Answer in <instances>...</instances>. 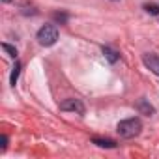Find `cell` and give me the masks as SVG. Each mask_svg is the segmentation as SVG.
Masks as SVG:
<instances>
[{"instance_id":"1","label":"cell","mask_w":159,"mask_h":159,"mask_svg":"<svg viewBox=\"0 0 159 159\" xmlns=\"http://www.w3.org/2000/svg\"><path fill=\"white\" fill-rule=\"evenodd\" d=\"M118 135L124 137V139H133L137 137L140 131H142V122L139 118H127V120H122L116 127Z\"/></svg>"},{"instance_id":"13","label":"cell","mask_w":159,"mask_h":159,"mask_svg":"<svg viewBox=\"0 0 159 159\" xmlns=\"http://www.w3.org/2000/svg\"><path fill=\"white\" fill-rule=\"evenodd\" d=\"M4 2H11V0H4Z\"/></svg>"},{"instance_id":"4","label":"cell","mask_w":159,"mask_h":159,"mask_svg":"<svg viewBox=\"0 0 159 159\" xmlns=\"http://www.w3.org/2000/svg\"><path fill=\"white\" fill-rule=\"evenodd\" d=\"M144 64L155 73V75H159V56H155V54H144Z\"/></svg>"},{"instance_id":"7","label":"cell","mask_w":159,"mask_h":159,"mask_svg":"<svg viewBox=\"0 0 159 159\" xmlns=\"http://www.w3.org/2000/svg\"><path fill=\"white\" fill-rule=\"evenodd\" d=\"M19 73H21V62H15V66H13V71H11V79H10V83L15 86V83H17V79H19Z\"/></svg>"},{"instance_id":"3","label":"cell","mask_w":159,"mask_h":159,"mask_svg":"<svg viewBox=\"0 0 159 159\" xmlns=\"http://www.w3.org/2000/svg\"><path fill=\"white\" fill-rule=\"evenodd\" d=\"M60 109L62 111H71V112H77V114H84V105L81 99H66L60 103Z\"/></svg>"},{"instance_id":"8","label":"cell","mask_w":159,"mask_h":159,"mask_svg":"<svg viewBox=\"0 0 159 159\" xmlns=\"http://www.w3.org/2000/svg\"><path fill=\"white\" fill-rule=\"evenodd\" d=\"M139 109H140L142 112H146L148 116H150V114L153 112V107H152V105H146V101H144V99H142V101L139 103Z\"/></svg>"},{"instance_id":"10","label":"cell","mask_w":159,"mask_h":159,"mask_svg":"<svg viewBox=\"0 0 159 159\" xmlns=\"http://www.w3.org/2000/svg\"><path fill=\"white\" fill-rule=\"evenodd\" d=\"M2 49H4L6 52H10V56H13V58L17 56V49H15V47H11V45H8V43H2Z\"/></svg>"},{"instance_id":"2","label":"cell","mask_w":159,"mask_h":159,"mask_svg":"<svg viewBox=\"0 0 159 159\" xmlns=\"http://www.w3.org/2000/svg\"><path fill=\"white\" fill-rule=\"evenodd\" d=\"M56 39H58V30H56L54 25H45V26L39 28V32H38V41H39V45L51 47V45L56 43Z\"/></svg>"},{"instance_id":"6","label":"cell","mask_w":159,"mask_h":159,"mask_svg":"<svg viewBox=\"0 0 159 159\" xmlns=\"http://www.w3.org/2000/svg\"><path fill=\"white\" fill-rule=\"evenodd\" d=\"M103 54H105V58L109 60V62H118V58H120V54L114 51V49H111V47H103Z\"/></svg>"},{"instance_id":"12","label":"cell","mask_w":159,"mask_h":159,"mask_svg":"<svg viewBox=\"0 0 159 159\" xmlns=\"http://www.w3.org/2000/svg\"><path fill=\"white\" fill-rule=\"evenodd\" d=\"M54 19H56V21H60V23H64V21L67 19V15H64V13H62V15H60V13H54Z\"/></svg>"},{"instance_id":"9","label":"cell","mask_w":159,"mask_h":159,"mask_svg":"<svg viewBox=\"0 0 159 159\" xmlns=\"http://www.w3.org/2000/svg\"><path fill=\"white\" fill-rule=\"evenodd\" d=\"M144 10L148 13H152V15H159V4H146Z\"/></svg>"},{"instance_id":"5","label":"cell","mask_w":159,"mask_h":159,"mask_svg":"<svg viewBox=\"0 0 159 159\" xmlns=\"http://www.w3.org/2000/svg\"><path fill=\"white\" fill-rule=\"evenodd\" d=\"M92 142L98 144V146H101V148H116V142L111 140V139H99V137H94Z\"/></svg>"},{"instance_id":"11","label":"cell","mask_w":159,"mask_h":159,"mask_svg":"<svg viewBox=\"0 0 159 159\" xmlns=\"http://www.w3.org/2000/svg\"><path fill=\"white\" fill-rule=\"evenodd\" d=\"M0 142H2V144H0V148L6 150V146H8V137H6V135H2V137H0Z\"/></svg>"}]
</instances>
